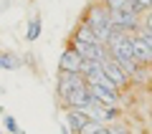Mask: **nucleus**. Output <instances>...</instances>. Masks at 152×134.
I'll list each match as a JSON object with an SVG mask.
<instances>
[{
  "label": "nucleus",
  "instance_id": "1",
  "mask_svg": "<svg viewBox=\"0 0 152 134\" xmlns=\"http://www.w3.org/2000/svg\"><path fill=\"white\" fill-rule=\"evenodd\" d=\"M81 86H86V81H84L81 74H58V81H56V94H58L61 101H64L69 94H74L76 89H81Z\"/></svg>",
  "mask_w": 152,
  "mask_h": 134
},
{
  "label": "nucleus",
  "instance_id": "2",
  "mask_svg": "<svg viewBox=\"0 0 152 134\" xmlns=\"http://www.w3.org/2000/svg\"><path fill=\"white\" fill-rule=\"evenodd\" d=\"M89 94L96 99L102 106H117L119 101V94H117V86H102V84H86Z\"/></svg>",
  "mask_w": 152,
  "mask_h": 134
},
{
  "label": "nucleus",
  "instance_id": "3",
  "mask_svg": "<svg viewBox=\"0 0 152 134\" xmlns=\"http://www.w3.org/2000/svg\"><path fill=\"white\" fill-rule=\"evenodd\" d=\"M102 68H104V76H107V79L112 81V84L117 86V89H124V86L129 84V76H127L124 71H122L119 66H117V61H114L112 56H109L107 61H102Z\"/></svg>",
  "mask_w": 152,
  "mask_h": 134
},
{
  "label": "nucleus",
  "instance_id": "4",
  "mask_svg": "<svg viewBox=\"0 0 152 134\" xmlns=\"http://www.w3.org/2000/svg\"><path fill=\"white\" fill-rule=\"evenodd\" d=\"M81 63H84L81 56L76 53L74 48H66L61 53V58H58V74H79L81 71Z\"/></svg>",
  "mask_w": 152,
  "mask_h": 134
},
{
  "label": "nucleus",
  "instance_id": "5",
  "mask_svg": "<svg viewBox=\"0 0 152 134\" xmlns=\"http://www.w3.org/2000/svg\"><path fill=\"white\" fill-rule=\"evenodd\" d=\"M91 122L86 109H69L66 111V129H71L74 134H81V129Z\"/></svg>",
  "mask_w": 152,
  "mask_h": 134
},
{
  "label": "nucleus",
  "instance_id": "6",
  "mask_svg": "<svg viewBox=\"0 0 152 134\" xmlns=\"http://www.w3.org/2000/svg\"><path fill=\"white\" fill-rule=\"evenodd\" d=\"M102 3L112 13H129V15H140V13H142V8L134 5L132 0H102Z\"/></svg>",
  "mask_w": 152,
  "mask_h": 134
},
{
  "label": "nucleus",
  "instance_id": "7",
  "mask_svg": "<svg viewBox=\"0 0 152 134\" xmlns=\"http://www.w3.org/2000/svg\"><path fill=\"white\" fill-rule=\"evenodd\" d=\"M132 56H134V61H137L140 66H147V63H152V51L147 48V46H145V43H142L137 36L132 38Z\"/></svg>",
  "mask_w": 152,
  "mask_h": 134
},
{
  "label": "nucleus",
  "instance_id": "8",
  "mask_svg": "<svg viewBox=\"0 0 152 134\" xmlns=\"http://www.w3.org/2000/svg\"><path fill=\"white\" fill-rule=\"evenodd\" d=\"M20 56H15V53H8V51H3L0 53V68L3 71H15V68H20Z\"/></svg>",
  "mask_w": 152,
  "mask_h": 134
},
{
  "label": "nucleus",
  "instance_id": "9",
  "mask_svg": "<svg viewBox=\"0 0 152 134\" xmlns=\"http://www.w3.org/2000/svg\"><path fill=\"white\" fill-rule=\"evenodd\" d=\"M74 38L76 41H84V43H94V46H99V41H96V36H94V31L84 23V25H79V31L74 33Z\"/></svg>",
  "mask_w": 152,
  "mask_h": 134
},
{
  "label": "nucleus",
  "instance_id": "10",
  "mask_svg": "<svg viewBox=\"0 0 152 134\" xmlns=\"http://www.w3.org/2000/svg\"><path fill=\"white\" fill-rule=\"evenodd\" d=\"M41 36V18H31V23H28V31H26V38L28 41H36V38Z\"/></svg>",
  "mask_w": 152,
  "mask_h": 134
},
{
  "label": "nucleus",
  "instance_id": "11",
  "mask_svg": "<svg viewBox=\"0 0 152 134\" xmlns=\"http://www.w3.org/2000/svg\"><path fill=\"white\" fill-rule=\"evenodd\" d=\"M134 36H137V38H140V41H142V43L147 46V48L152 51V31H147V28H142V25H140V28H137V33H134Z\"/></svg>",
  "mask_w": 152,
  "mask_h": 134
},
{
  "label": "nucleus",
  "instance_id": "12",
  "mask_svg": "<svg viewBox=\"0 0 152 134\" xmlns=\"http://www.w3.org/2000/svg\"><path fill=\"white\" fill-rule=\"evenodd\" d=\"M3 124H5L8 132H13V134H23L20 127H18V122H15V117H10V114H8V117H3Z\"/></svg>",
  "mask_w": 152,
  "mask_h": 134
},
{
  "label": "nucleus",
  "instance_id": "13",
  "mask_svg": "<svg viewBox=\"0 0 152 134\" xmlns=\"http://www.w3.org/2000/svg\"><path fill=\"white\" fill-rule=\"evenodd\" d=\"M104 129V124H99V122H89L86 127L81 129V134H96V132H102Z\"/></svg>",
  "mask_w": 152,
  "mask_h": 134
},
{
  "label": "nucleus",
  "instance_id": "14",
  "mask_svg": "<svg viewBox=\"0 0 152 134\" xmlns=\"http://www.w3.org/2000/svg\"><path fill=\"white\" fill-rule=\"evenodd\" d=\"M140 25H142V28H147V31H152V10H147L145 15H142Z\"/></svg>",
  "mask_w": 152,
  "mask_h": 134
}]
</instances>
